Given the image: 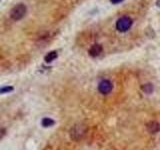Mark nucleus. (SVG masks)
<instances>
[{"label":"nucleus","instance_id":"obj_1","mask_svg":"<svg viewBox=\"0 0 160 150\" xmlns=\"http://www.w3.org/2000/svg\"><path fill=\"white\" fill-rule=\"evenodd\" d=\"M26 11L27 9L24 4H18L11 9V11H10V17H11V19L15 20V21H18V20L22 19L25 16Z\"/></svg>","mask_w":160,"mask_h":150},{"label":"nucleus","instance_id":"obj_6","mask_svg":"<svg viewBox=\"0 0 160 150\" xmlns=\"http://www.w3.org/2000/svg\"><path fill=\"white\" fill-rule=\"evenodd\" d=\"M146 127H147V130L150 133L155 134L160 130V124L157 121H154V120H153V121H150V122L147 123Z\"/></svg>","mask_w":160,"mask_h":150},{"label":"nucleus","instance_id":"obj_11","mask_svg":"<svg viewBox=\"0 0 160 150\" xmlns=\"http://www.w3.org/2000/svg\"><path fill=\"white\" fill-rule=\"evenodd\" d=\"M111 1L112 4H119V3H121L123 0H110Z\"/></svg>","mask_w":160,"mask_h":150},{"label":"nucleus","instance_id":"obj_4","mask_svg":"<svg viewBox=\"0 0 160 150\" xmlns=\"http://www.w3.org/2000/svg\"><path fill=\"white\" fill-rule=\"evenodd\" d=\"M84 127L82 125H75L73 126V128L71 129V131H70V135H71L72 139H75V140H78L81 138L83 135H84Z\"/></svg>","mask_w":160,"mask_h":150},{"label":"nucleus","instance_id":"obj_7","mask_svg":"<svg viewBox=\"0 0 160 150\" xmlns=\"http://www.w3.org/2000/svg\"><path fill=\"white\" fill-rule=\"evenodd\" d=\"M56 58H57V52L56 51H51V52H49V53H47L46 55H45L44 60H45V62L50 63Z\"/></svg>","mask_w":160,"mask_h":150},{"label":"nucleus","instance_id":"obj_3","mask_svg":"<svg viewBox=\"0 0 160 150\" xmlns=\"http://www.w3.org/2000/svg\"><path fill=\"white\" fill-rule=\"evenodd\" d=\"M113 88L112 83L109 81V80H102L101 82L98 84V90L100 93L102 94H108L111 92V90Z\"/></svg>","mask_w":160,"mask_h":150},{"label":"nucleus","instance_id":"obj_9","mask_svg":"<svg viewBox=\"0 0 160 150\" xmlns=\"http://www.w3.org/2000/svg\"><path fill=\"white\" fill-rule=\"evenodd\" d=\"M141 88L143 90V92H145L146 94H151L153 92V85L151 83L144 84V85H142Z\"/></svg>","mask_w":160,"mask_h":150},{"label":"nucleus","instance_id":"obj_2","mask_svg":"<svg viewBox=\"0 0 160 150\" xmlns=\"http://www.w3.org/2000/svg\"><path fill=\"white\" fill-rule=\"evenodd\" d=\"M132 25V19L129 16L120 17L116 22V29L119 32H126Z\"/></svg>","mask_w":160,"mask_h":150},{"label":"nucleus","instance_id":"obj_8","mask_svg":"<svg viewBox=\"0 0 160 150\" xmlns=\"http://www.w3.org/2000/svg\"><path fill=\"white\" fill-rule=\"evenodd\" d=\"M54 120H52L51 118H48V117H45L42 119V126L43 127H50V126H52V125H54Z\"/></svg>","mask_w":160,"mask_h":150},{"label":"nucleus","instance_id":"obj_10","mask_svg":"<svg viewBox=\"0 0 160 150\" xmlns=\"http://www.w3.org/2000/svg\"><path fill=\"white\" fill-rule=\"evenodd\" d=\"M12 90H13V87L12 86H3V87H0V94L11 92Z\"/></svg>","mask_w":160,"mask_h":150},{"label":"nucleus","instance_id":"obj_5","mask_svg":"<svg viewBox=\"0 0 160 150\" xmlns=\"http://www.w3.org/2000/svg\"><path fill=\"white\" fill-rule=\"evenodd\" d=\"M101 52H102V46L100 44H94V45H92V46L90 47L89 51H88L89 55H90V56H92V57L98 56L99 54H101Z\"/></svg>","mask_w":160,"mask_h":150}]
</instances>
